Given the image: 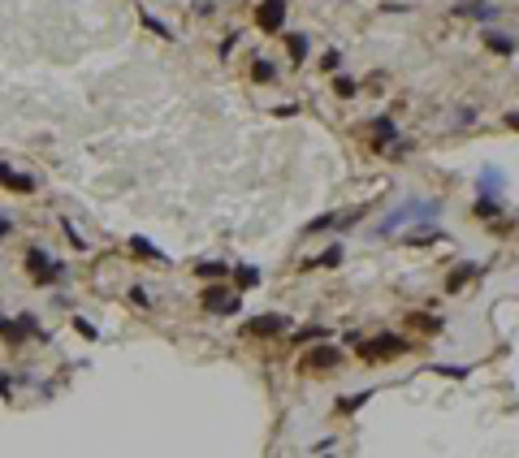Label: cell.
Instances as JSON below:
<instances>
[{
    "mask_svg": "<svg viewBox=\"0 0 519 458\" xmlns=\"http://www.w3.org/2000/svg\"><path fill=\"white\" fill-rule=\"evenodd\" d=\"M441 212V203L437 199H420V203H403V208H394L377 229H373V234L377 238H389V234H399V229L407 225V221H415V216H437Z\"/></svg>",
    "mask_w": 519,
    "mask_h": 458,
    "instance_id": "1",
    "label": "cell"
},
{
    "mask_svg": "<svg viewBox=\"0 0 519 458\" xmlns=\"http://www.w3.org/2000/svg\"><path fill=\"white\" fill-rule=\"evenodd\" d=\"M27 272L35 277V282H39V286H48V282H57V277H61L65 268H61L57 260H48V251H39V247H31V251H27Z\"/></svg>",
    "mask_w": 519,
    "mask_h": 458,
    "instance_id": "4",
    "label": "cell"
},
{
    "mask_svg": "<svg viewBox=\"0 0 519 458\" xmlns=\"http://www.w3.org/2000/svg\"><path fill=\"white\" fill-rule=\"evenodd\" d=\"M130 256H139V260H152V264H165V256H160V251L152 247V242H147V238H130Z\"/></svg>",
    "mask_w": 519,
    "mask_h": 458,
    "instance_id": "13",
    "label": "cell"
},
{
    "mask_svg": "<svg viewBox=\"0 0 519 458\" xmlns=\"http://www.w3.org/2000/svg\"><path fill=\"white\" fill-rule=\"evenodd\" d=\"M195 272H200L204 282H226V277L234 272V264H221V260H204V264H195Z\"/></svg>",
    "mask_w": 519,
    "mask_h": 458,
    "instance_id": "11",
    "label": "cell"
},
{
    "mask_svg": "<svg viewBox=\"0 0 519 458\" xmlns=\"http://www.w3.org/2000/svg\"><path fill=\"white\" fill-rule=\"evenodd\" d=\"M74 333H78V338H87V342H95V338H100V328H95L87 316H78V320H74Z\"/></svg>",
    "mask_w": 519,
    "mask_h": 458,
    "instance_id": "22",
    "label": "cell"
},
{
    "mask_svg": "<svg viewBox=\"0 0 519 458\" xmlns=\"http://www.w3.org/2000/svg\"><path fill=\"white\" fill-rule=\"evenodd\" d=\"M286 48H290V61L303 65V57H307V35H286Z\"/></svg>",
    "mask_w": 519,
    "mask_h": 458,
    "instance_id": "17",
    "label": "cell"
},
{
    "mask_svg": "<svg viewBox=\"0 0 519 458\" xmlns=\"http://www.w3.org/2000/svg\"><path fill=\"white\" fill-rule=\"evenodd\" d=\"M286 328H290L286 316H251L242 324V333L247 338H273V333H286Z\"/></svg>",
    "mask_w": 519,
    "mask_h": 458,
    "instance_id": "7",
    "label": "cell"
},
{
    "mask_svg": "<svg viewBox=\"0 0 519 458\" xmlns=\"http://www.w3.org/2000/svg\"><path fill=\"white\" fill-rule=\"evenodd\" d=\"M338 65H342V53H338V48H329V53L320 57V69H325V74H333Z\"/></svg>",
    "mask_w": 519,
    "mask_h": 458,
    "instance_id": "27",
    "label": "cell"
},
{
    "mask_svg": "<svg viewBox=\"0 0 519 458\" xmlns=\"http://www.w3.org/2000/svg\"><path fill=\"white\" fill-rule=\"evenodd\" d=\"M0 394H5V398L13 394V380H9V376H0Z\"/></svg>",
    "mask_w": 519,
    "mask_h": 458,
    "instance_id": "31",
    "label": "cell"
},
{
    "mask_svg": "<svg viewBox=\"0 0 519 458\" xmlns=\"http://www.w3.org/2000/svg\"><path fill=\"white\" fill-rule=\"evenodd\" d=\"M368 398H373V394H351V398H342V402H338V411H342V415H351V411H359Z\"/></svg>",
    "mask_w": 519,
    "mask_h": 458,
    "instance_id": "23",
    "label": "cell"
},
{
    "mask_svg": "<svg viewBox=\"0 0 519 458\" xmlns=\"http://www.w3.org/2000/svg\"><path fill=\"white\" fill-rule=\"evenodd\" d=\"M506 125H511V130H519V113H511V117H506Z\"/></svg>",
    "mask_w": 519,
    "mask_h": 458,
    "instance_id": "32",
    "label": "cell"
},
{
    "mask_svg": "<svg viewBox=\"0 0 519 458\" xmlns=\"http://www.w3.org/2000/svg\"><path fill=\"white\" fill-rule=\"evenodd\" d=\"M333 91H338L342 99H351V95H355L359 87H355V78H346V74H338V78H333Z\"/></svg>",
    "mask_w": 519,
    "mask_h": 458,
    "instance_id": "24",
    "label": "cell"
},
{
    "mask_svg": "<svg viewBox=\"0 0 519 458\" xmlns=\"http://www.w3.org/2000/svg\"><path fill=\"white\" fill-rule=\"evenodd\" d=\"M0 182H5L9 190H18V195H31V190H35V177L18 173V169H9V165H0Z\"/></svg>",
    "mask_w": 519,
    "mask_h": 458,
    "instance_id": "10",
    "label": "cell"
},
{
    "mask_svg": "<svg viewBox=\"0 0 519 458\" xmlns=\"http://www.w3.org/2000/svg\"><path fill=\"white\" fill-rule=\"evenodd\" d=\"M338 363H342V350H338V346H329V342H325V346H316V350H307L303 359H299V368H303V372H333Z\"/></svg>",
    "mask_w": 519,
    "mask_h": 458,
    "instance_id": "6",
    "label": "cell"
},
{
    "mask_svg": "<svg viewBox=\"0 0 519 458\" xmlns=\"http://www.w3.org/2000/svg\"><path fill=\"white\" fill-rule=\"evenodd\" d=\"M9 234V221H0V238H5Z\"/></svg>",
    "mask_w": 519,
    "mask_h": 458,
    "instance_id": "33",
    "label": "cell"
},
{
    "mask_svg": "<svg viewBox=\"0 0 519 458\" xmlns=\"http://www.w3.org/2000/svg\"><path fill=\"white\" fill-rule=\"evenodd\" d=\"M433 372H437V376H455V380L467 376V368H455V363H433Z\"/></svg>",
    "mask_w": 519,
    "mask_h": 458,
    "instance_id": "28",
    "label": "cell"
},
{
    "mask_svg": "<svg viewBox=\"0 0 519 458\" xmlns=\"http://www.w3.org/2000/svg\"><path fill=\"white\" fill-rule=\"evenodd\" d=\"M139 18H143V27H147V31H156V35H160V39H173V31H169V27H165V22H160V18H156V13H147V9H139Z\"/></svg>",
    "mask_w": 519,
    "mask_h": 458,
    "instance_id": "21",
    "label": "cell"
},
{
    "mask_svg": "<svg viewBox=\"0 0 519 458\" xmlns=\"http://www.w3.org/2000/svg\"><path fill=\"white\" fill-rule=\"evenodd\" d=\"M286 5L290 0H260V9H256V27L264 35H277L282 31V22H286Z\"/></svg>",
    "mask_w": 519,
    "mask_h": 458,
    "instance_id": "5",
    "label": "cell"
},
{
    "mask_svg": "<svg viewBox=\"0 0 519 458\" xmlns=\"http://www.w3.org/2000/svg\"><path fill=\"white\" fill-rule=\"evenodd\" d=\"M441 238H446L441 229H429V234H411L407 242H411V247H429V242H441Z\"/></svg>",
    "mask_w": 519,
    "mask_h": 458,
    "instance_id": "26",
    "label": "cell"
},
{
    "mask_svg": "<svg viewBox=\"0 0 519 458\" xmlns=\"http://www.w3.org/2000/svg\"><path fill=\"white\" fill-rule=\"evenodd\" d=\"M130 303H134V307H147L152 298H147V290H143V286H134V290H130Z\"/></svg>",
    "mask_w": 519,
    "mask_h": 458,
    "instance_id": "30",
    "label": "cell"
},
{
    "mask_svg": "<svg viewBox=\"0 0 519 458\" xmlns=\"http://www.w3.org/2000/svg\"><path fill=\"white\" fill-rule=\"evenodd\" d=\"M407 328H433V333H437L441 320L437 316H407Z\"/></svg>",
    "mask_w": 519,
    "mask_h": 458,
    "instance_id": "25",
    "label": "cell"
},
{
    "mask_svg": "<svg viewBox=\"0 0 519 458\" xmlns=\"http://www.w3.org/2000/svg\"><path fill=\"white\" fill-rule=\"evenodd\" d=\"M204 312H212V316H238L242 312V294L238 290H226V286H208L204 290Z\"/></svg>",
    "mask_w": 519,
    "mask_h": 458,
    "instance_id": "3",
    "label": "cell"
},
{
    "mask_svg": "<svg viewBox=\"0 0 519 458\" xmlns=\"http://www.w3.org/2000/svg\"><path fill=\"white\" fill-rule=\"evenodd\" d=\"M234 286H238V290H251V286H260V268H251V264H238V268H234Z\"/></svg>",
    "mask_w": 519,
    "mask_h": 458,
    "instance_id": "15",
    "label": "cell"
},
{
    "mask_svg": "<svg viewBox=\"0 0 519 458\" xmlns=\"http://www.w3.org/2000/svg\"><path fill=\"white\" fill-rule=\"evenodd\" d=\"M342 264V247H329L325 256H316L312 264H303V268H338Z\"/></svg>",
    "mask_w": 519,
    "mask_h": 458,
    "instance_id": "19",
    "label": "cell"
},
{
    "mask_svg": "<svg viewBox=\"0 0 519 458\" xmlns=\"http://www.w3.org/2000/svg\"><path fill=\"white\" fill-rule=\"evenodd\" d=\"M502 186H506V177H502L498 169H485V173H480V195H498Z\"/></svg>",
    "mask_w": 519,
    "mask_h": 458,
    "instance_id": "16",
    "label": "cell"
},
{
    "mask_svg": "<svg viewBox=\"0 0 519 458\" xmlns=\"http://www.w3.org/2000/svg\"><path fill=\"white\" fill-rule=\"evenodd\" d=\"M472 277H476V264H459V268L446 277V290H450V294H455V290H463L467 282H472Z\"/></svg>",
    "mask_w": 519,
    "mask_h": 458,
    "instance_id": "14",
    "label": "cell"
},
{
    "mask_svg": "<svg viewBox=\"0 0 519 458\" xmlns=\"http://www.w3.org/2000/svg\"><path fill=\"white\" fill-rule=\"evenodd\" d=\"M472 212H476V216H498V212H502V203H498V195H480Z\"/></svg>",
    "mask_w": 519,
    "mask_h": 458,
    "instance_id": "20",
    "label": "cell"
},
{
    "mask_svg": "<svg viewBox=\"0 0 519 458\" xmlns=\"http://www.w3.org/2000/svg\"><path fill=\"white\" fill-rule=\"evenodd\" d=\"M368 130H373V143H377V147H389V151H394V143H399V125H394L389 117L368 121Z\"/></svg>",
    "mask_w": 519,
    "mask_h": 458,
    "instance_id": "9",
    "label": "cell"
},
{
    "mask_svg": "<svg viewBox=\"0 0 519 458\" xmlns=\"http://www.w3.org/2000/svg\"><path fill=\"white\" fill-rule=\"evenodd\" d=\"M294 342H325V328H303V333H294Z\"/></svg>",
    "mask_w": 519,
    "mask_h": 458,
    "instance_id": "29",
    "label": "cell"
},
{
    "mask_svg": "<svg viewBox=\"0 0 519 458\" xmlns=\"http://www.w3.org/2000/svg\"><path fill=\"white\" fill-rule=\"evenodd\" d=\"M485 48H489V53H498V57H515V39L502 35V31H489L485 35Z\"/></svg>",
    "mask_w": 519,
    "mask_h": 458,
    "instance_id": "12",
    "label": "cell"
},
{
    "mask_svg": "<svg viewBox=\"0 0 519 458\" xmlns=\"http://www.w3.org/2000/svg\"><path fill=\"white\" fill-rule=\"evenodd\" d=\"M251 78H256V83H273V78H277V65H273V61H264V57L251 61Z\"/></svg>",
    "mask_w": 519,
    "mask_h": 458,
    "instance_id": "18",
    "label": "cell"
},
{
    "mask_svg": "<svg viewBox=\"0 0 519 458\" xmlns=\"http://www.w3.org/2000/svg\"><path fill=\"white\" fill-rule=\"evenodd\" d=\"M403 350H407V342L399 333H377V338L359 342V359L364 363H385V359H399Z\"/></svg>",
    "mask_w": 519,
    "mask_h": 458,
    "instance_id": "2",
    "label": "cell"
},
{
    "mask_svg": "<svg viewBox=\"0 0 519 458\" xmlns=\"http://www.w3.org/2000/svg\"><path fill=\"white\" fill-rule=\"evenodd\" d=\"M493 13H498L493 0H467V5L455 9V18H467V22H493Z\"/></svg>",
    "mask_w": 519,
    "mask_h": 458,
    "instance_id": "8",
    "label": "cell"
}]
</instances>
